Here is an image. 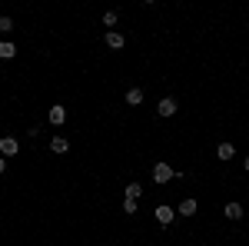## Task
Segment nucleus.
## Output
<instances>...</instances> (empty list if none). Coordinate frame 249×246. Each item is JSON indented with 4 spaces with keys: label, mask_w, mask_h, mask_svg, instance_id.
Wrapping results in <instances>:
<instances>
[{
    "label": "nucleus",
    "mask_w": 249,
    "mask_h": 246,
    "mask_svg": "<svg viewBox=\"0 0 249 246\" xmlns=\"http://www.w3.org/2000/svg\"><path fill=\"white\" fill-rule=\"evenodd\" d=\"M103 43H107L110 50H123V47H126V37H123L120 30H107V34H103Z\"/></svg>",
    "instance_id": "423d86ee"
},
{
    "label": "nucleus",
    "mask_w": 249,
    "mask_h": 246,
    "mask_svg": "<svg viewBox=\"0 0 249 246\" xmlns=\"http://www.w3.org/2000/svg\"><path fill=\"white\" fill-rule=\"evenodd\" d=\"M67 107H63V103H53V107H50V110H47V120H50V127H63V123H67Z\"/></svg>",
    "instance_id": "20e7f679"
},
{
    "label": "nucleus",
    "mask_w": 249,
    "mask_h": 246,
    "mask_svg": "<svg viewBox=\"0 0 249 246\" xmlns=\"http://www.w3.org/2000/svg\"><path fill=\"white\" fill-rule=\"evenodd\" d=\"M120 209H123L126 216H133V213H136L140 207H136V200H123V207H120Z\"/></svg>",
    "instance_id": "2eb2a0df"
},
{
    "label": "nucleus",
    "mask_w": 249,
    "mask_h": 246,
    "mask_svg": "<svg viewBox=\"0 0 249 246\" xmlns=\"http://www.w3.org/2000/svg\"><path fill=\"white\" fill-rule=\"evenodd\" d=\"M123 193H126V200H140V196H143V183H126V187H123Z\"/></svg>",
    "instance_id": "f8f14e48"
},
{
    "label": "nucleus",
    "mask_w": 249,
    "mask_h": 246,
    "mask_svg": "<svg viewBox=\"0 0 249 246\" xmlns=\"http://www.w3.org/2000/svg\"><path fill=\"white\" fill-rule=\"evenodd\" d=\"M153 216H156V223H160V227H173L179 213H176V209H173L170 203H160V207L153 209Z\"/></svg>",
    "instance_id": "f03ea898"
},
{
    "label": "nucleus",
    "mask_w": 249,
    "mask_h": 246,
    "mask_svg": "<svg viewBox=\"0 0 249 246\" xmlns=\"http://www.w3.org/2000/svg\"><path fill=\"white\" fill-rule=\"evenodd\" d=\"M243 213H246V209H243V203H236V200L223 207V216H226V220H232V223H236V220H243Z\"/></svg>",
    "instance_id": "6e6552de"
},
{
    "label": "nucleus",
    "mask_w": 249,
    "mask_h": 246,
    "mask_svg": "<svg viewBox=\"0 0 249 246\" xmlns=\"http://www.w3.org/2000/svg\"><path fill=\"white\" fill-rule=\"evenodd\" d=\"M196 196H186V200H183V203H179V209H176V213H179V216H196Z\"/></svg>",
    "instance_id": "9b49d317"
},
{
    "label": "nucleus",
    "mask_w": 249,
    "mask_h": 246,
    "mask_svg": "<svg viewBox=\"0 0 249 246\" xmlns=\"http://www.w3.org/2000/svg\"><path fill=\"white\" fill-rule=\"evenodd\" d=\"M243 170H246V173H249V156H243Z\"/></svg>",
    "instance_id": "a211bd4d"
},
{
    "label": "nucleus",
    "mask_w": 249,
    "mask_h": 246,
    "mask_svg": "<svg viewBox=\"0 0 249 246\" xmlns=\"http://www.w3.org/2000/svg\"><path fill=\"white\" fill-rule=\"evenodd\" d=\"M7 170V156H0V173Z\"/></svg>",
    "instance_id": "f3484780"
},
{
    "label": "nucleus",
    "mask_w": 249,
    "mask_h": 246,
    "mask_svg": "<svg viewBox=\"0 0 249 246\" xmlns=\"http://www.w3.org/2000/svg\"><path fill=\"white\" fill-rule=\"evenodd\" d=\"M232 156H236V147H232L230 140H223V143L216 147V160H223V163H226V160H232Z\"/></svg>",
    "instance_id": "1a4fd4ad"
},
{
    "label": "nucleus",
    "mask_w": 249,
    "mask_h": 246,
    "mask_svg": "<svg viewBox=\"0 0 249 246\" xmlns=\"http://www.w3.org/2000/svg\"><path fill=\"white\" fill-rule=\"evenodd\" d=\"M176 110H179V103H176L173 96H163V100L156 103V116H163V120H170V116H176Z\"/></svg>",
    "instance_id": "7ed1b4c3"
},
{
    "label": "nucleus",
    "mask_w": 249,
    "mask_h": 246,
    "mask_svg": "<svg viewBox=\"0 0 249 246\" xmlns=\"http://www.w3.org/2000/svg\"><path fill=\"white\" fill-rule=\"evenodd\" d=\"M173 176H176V170H173L166 160H156V163H153V183H156V187H166Z\"/></svg>",
    "instance_id": "f257e3e1"
},
{
    "label": "nucleus",
    "mask_w": 249,
    "mask_h": 246,
    "mask_svg": "<svg viewBox=\"0 0 249 246\" xmlns=\"http://www.w3.org/2000/svg\"><path fill=\"white\" fill-rule=\"evenodd\" d=\"M50 153H57V156H63V153H70V140L67 136H50Z\"/></svg>",
    "instance_id": "0eeeda50"
},
{
    "label": "nucleus",
    "mask_w": 249,
    "mask_h": 246,
    "mask_svg": "<svg viewBox=\"0 0 249 246\" xmlns=\"http://www.w3.org/2000/svg\"><path fill=\"white\" fill-rule=\"evenodd\" d=\"M14 30V17H0V34H10Z\"/></svg>",
    "instance_id": "dca6fc26"
},
{
    "label": "nucleus",
    "mask_w": 249,
    "mask_h": 246,
    "mask_svg": "<svg viewBox=\"0 0 249 246\" xmlns=\"http://www.w3.org/2000/svg\"><path fill=\"white\" fill-rule=\"evenodd\" d=\"M143 87H130V90H126V107H140V103H143Z\"/></svg>",
    "instance_id": "9d476101"
},
{
    "label": "nucleus",
    "mask_w": 249,
    "mask_h": 246,
    "mask_svg": "<svg viewBox=\"0 0 249 246\" xmlns=\"http://www.w3.org/2000/svg\"><path fill=\"white\" fill-rule=\"evenodd\" d=\"M116 20H120V14L116 10H107L103 14V27H116Z\"/></svg>",
    "instance_id": "4468645a"
},
{
    "label": "nucleus",
    "mask_w": 249,
    "mask_h": 246,
    "mask_svg": "<svg viewBox=\"0 0 249 246\" xmlns=\"http://www.w3.org/2000/svg\"><path fill=\"white\" fill-rule=\"evenodd\" d=\"M17 153H20V140L17 136H0V156L10 160V156H17Z\"/></svg>",
    "instance_id": "39448f33"
},
{
    "label": "nucleus",
    "mask_w": 249,
    "mask_h": 246,
    "mask_svg": "<svg viewBox=\"0 0 249 246\" xmlns=\"http://www.w3.org/2000/svg\"><path fill=\"white\" fill-rule=\"evenodd\" d=\"M14 57H17V47H14L10 40H3V43H0V60H14Z\"/></svg>",
    "instance_id": "ddd939ff"
}]
</instances>
